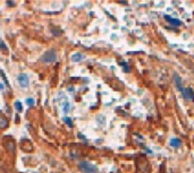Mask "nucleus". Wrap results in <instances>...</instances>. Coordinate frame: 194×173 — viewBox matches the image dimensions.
<instances>
[{
    "label": "nucleus",
    "instance_id": "10",
    "mask_svg": "<svg viewBox=\"0 0 194 173\" xmlns=\"http://www.w3.org/2000/svg\"><path fill=\"white\" fill-rule=\"evenodd\" d=\"M7 126H8V120H7L6 116L2 115V116L0 118V127H1V128H6Z\"/></svg>",
    "mask_w": 194,
    "mask_h": 173
},
{
    "label": "nucleus",
    "instance_id": "11",
    "mask_svg": "<svg viewBox=\"0 0 194 173\" xmlns=\"http://www.w3.org/2000/svg\"><path fill=\"white\" fill-rule=\"evenodd\" d=\"M63 111H64L65 113H68L69 111H70V103L69 102H65L64 104H63Z\"/></svg>",
    "mask_w": 194,
    "mask_h": 173
},
{
    "label": "nucleus",
    "instance_id": "12",
    "mask_svg": "<svg viewBox=\"0 0 194 173\" xmlns=\"http://www.w3.org/2000/svg\"><path fill=\"white\" fill-rule=\"evenodd\" d=\"M63 120H64V122L67 124V126L73 127V121H72V119H70L69 116H64V118H63Z\"/></svg>",
    "mask_w": 194,
    "mask_h": 173
},
{
    "label": "nucleus",
    "instance_id": "20",
    "mask_svg": "<svg viewBox=\"0 0 194 173\" xmlns=\"http://www.w3.org/2000/svg\"><path fill=\"white\" fill-rule=\"evenodd\" d=\"M33 173H39V172H33Z\"/></svg>",
    "mask_w": 194,
    "mask_h": 173
},
{
    "label": "nucleus",
    "instance_id": "9",
    "mask_svg": "<svg viewBox=\"0 0 194 173\" xmlns=\"http://www.w3.org/2000/svg\"><path fill=\"white\" fill-rule=\"evenodd\" d=\"M97 121H98V123L100 124V126H104L106 124V121H107V119H106V116L104 115H98V118H97Z\"/></svg>",
    "mask_w": 194,
    "mask_h": 173
},
{
    "label": "nucleus",
    "instance_id": "3",
    "mask_svg": "<svg viewBox=\"0 0 194 173\" xmlns=\"http://www.w3.org/2000/svg\"><path fill=\"white\" fill-rule=\"evenodd\" d=\"M17 82L22 88H27L30 86V78L26 74H19L17 77Z\"/></svg>",
    "mask_w": 194,
    "mask_h": 173
},
{
    "label": "nucleus",
    "instance_id": "16",
    "mask_svg": "<svg viewBox=\"0 0 194 173\" xmlns=\"http://www.w3.org/2000/svg\"><path fill=\"white\" fill-rule=\"evenodd\" d=\"M51 32H52V34H54V35H60V34H62V32H60V31H55V29H52Z\"/></svg>",
    "mask_w": 194,
    "mask_h": 173
},
{
    "label": "nucleus",
    "instance_id": "6",
    "mask_svg": "<svg viewBox=\"0 0 194 173\" xmlns=\"http://www.w3.org/2000/svg\"><path fill=\"white\" fill-rule=\"evenodd\" d=\"M165 19H166L168 23H170L171 25H174V26H179V25H182V22H181V21H178V19H176V18H173V17H170V16H168V15H165Z\"/></svg>",
    "mask_w": 194,
    "mask_h": 173
},
{
    "label": "nucleus",
    "instance_id": "19",
    "mask_svg": "<svg viewBox=\"0 0 194 173\" xmlns=\"http://www.w3.org/2000/svg\"><path fill=\"white\" fill-rule=\"evenodd\" d=\"M68 90H69V92H74V87L69 86L68 87Z\"/></svg>",
    "mask_w": 194,
    "mask_h": 173
},
{
    "label": "nucleus",
    "instance_id": "1",
    "mask_svg": "<svg viewBox=\"0 0 194 173\" xmlns=\"http://www.w3.org/2000/svg\"><path fill=\"white\" fill-rule=\"evenodd\" d=\"M78 170L82 173H99V169L97 165L88 161H81L78 163Z\"/></svg>",
    "mask_w": 194,
    "mask_h": 173
},
{
    "label": "nucleus",
    "instance_id": "14",
    "mask_svg": "<svg viewBox=\"0 0 194 173\" xmlns=\"http://www.w3.org/2000/svg\"><path fill=\"white\" fill-rule=\"evenodd\" d=\"M34 103H35L34 98H32V97L26 98V104H27V106H33V105H34Z\"/></svg>",
    "mask_w": 194,
    "mask_h": 173
},
{
    "label": "nucleus",
    "instance_id": "5",
    "mask_svg": "<svg viewBox=\"0 0 194 173\" xmlns=\"http://www.w3.org/2000/svg\"><path fill=\"white\" fill-rule=\"evenodd\" d=\"M174 81H175V85L178 88V90H179L181 93H183L185 88L183 87V84H182V78H181L177 74H175V75H174Z\"/></svg>",
    "mask_w": 194,
    "mask_h": 173
},
{
    "label": "nucleus",
    "instance_id": "2",
    "mask_svg": "<svg viewBox=\"0 0 194 173\" xmlns=\"http://www.w3.org/2000/svg\"><path fill=\"white\" fill-rule=\"evenodd\" d=\"M57 58H58L57 57V51L54 50V49H50V50L44 52V55L42 56L41 60L43 62H45V63H52V62L57 61Z\"/></svg>",
    "mask_w": 194,
    "mask_h": 173
},
{
    "label": "nucleus",
    "instance_id": "15",
    "mask_svg": "<svg viewBox=\"0 0 194 173\" xmlns=\"http://www.w3.org/2000/svg\"><path fill=\"white\" fill-rule=\"evenodd\" d=\"M120 65L124 67V71H125V73H129V71H130V67H129L128 65H126V62H122Z\"/></svg>",
    "mask_w": 194,
    "mask_h": 173
},
{
    "label": "nucleus",
    "instance_id": "4",
    "mask_svg": "<svg viewBox=\"0 0 194 173\" xmlns=\"http://www.w3.org/2000/svg\"><path fill=\"white\" fill-rule=\"evenodd\" d=\"M182 95H183V97L185 98V100H189V101H193L194 100V90L192 88H185L184 89V92L182 93Z\"/></svg>",
    "mask_w": 194,
    "mask_h": 173
},
{
    "label": "nucleus",
    "instance_id": "8",
    "mask_svg": "<svg viewBox=\"0 0 194 173\" xmlns=\"http://www.w3.org/2000/svg\"><path fill=\"white\" fill-rule=\"evenodd\" d=\"M181 145H182L181 139H178V138H171V139H170V146H171V147L178 148Z\"/></svg>",
    "mask_w": 194,
    "mask_h": 173
},
{
    "label": "nucleus",
    "instance_id": "18",
    "mask_svg": "<svg viewBox=\"0 0 194 173\" xmlns=\"http://www.w3.org/2000/svg\"><path fill=\"white\" fill-rule=\"evenodd\" d=\"M0 87H1V90H2V92H5V83H3V82H1Z\"/></svg>",
    "mask_w": 194,
    "mask_h": 173
},
{
    "label": "nucleus",
    "instance_id": "13",
    "mask_svg": "<svg viewBox=\"0 0 194 173\" xmlns=\"http://www.w3.org/2000/svg\"><path fill=\"white\" fill-rule=\"evenodd\" d=\"M14 105H15V109H16L18 112H22V110H23V106H22V103H21L19 101H16Z\"/></svg>",
    "mask_w": 194,
    "mask_h": 173
},
{
    "label": "nucleus",
    "instance_id": "7",
    "mask_svg": "<svg viewBox=\"0 0 194 173\" xmlns=\"http://www.w3.org/2000/svg\"><path fill=\"white\" fill-rule=\"evenodd\" d=\"M70 59H72L73 62H80V61H82V59H84V56L82 53H80V52H76V53H74Z\"/></svg>",
    "mask_w": 194,
    "mask_h": 173
},
{
    "label": "nucleus",
    "instance_id": "21",
    "mask_svg": "<svg viewBox=\"0 0 194 173\" xmlns=\"http://www.w3.org/2000/svg\"><path fill=\"white\" fill-rule=\"evenodd\" d=\"M52 173H57V172H52Z\"/></svg>",
    "mask_w": 194,
    "mask_h": 173
},
{
    "label": "nucleus",
    "instance_id": "17",
    "mask_svg": "<svg viewBox=\"0 0 194 173\" xmlns=\"http://www.w3.org/2000/svg\"><path fill=\"white\" fill-rule=\"evenodd\" d=\"M1 49H2L3 51H6V50H7V48H6V44H5V42H3V41H1Z\"/></svg>",
    "mask_w": 194,
    "mask_h": 173
}]
</instances>
